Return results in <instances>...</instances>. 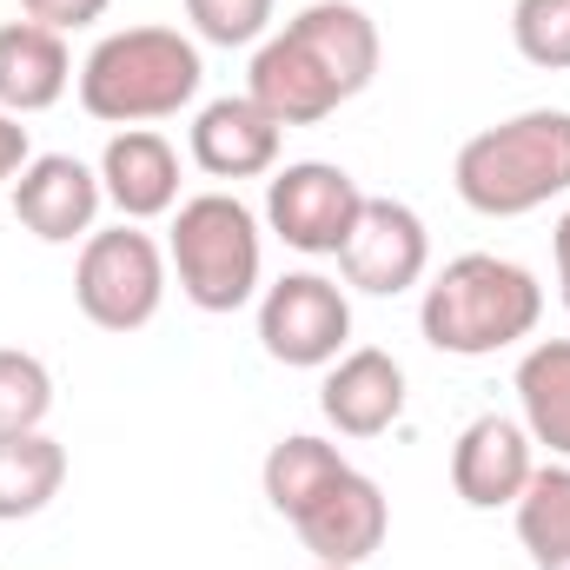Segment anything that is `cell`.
Masks as SVG:
<instances>
[{"label": "cell", "mask_w": 570, "mask_h": 570, "mask_svg": "<svg viewBox=\"0 0 570 570\" xmlns=\"http://www.w3.org/2000/svg\"><path fill=\"white\" fill-rule=\"evenodd\" d=\"M379 20L358 0H312L253 47L246 94L279 127H318L379 80Z\"/></svg>", "instance_id": "obj_1"}, {"label": "cell", "mask_w": 570, "mask_h": 570, "mask_svg": "<svg viewBox=\"0 0 570 570\" xmlns=\"http://www.w3.org/2000/svg\"><path fill=\"white\" fill-rule=\"evenodd\" d=\"M544 318V285L531 266L498 253H458L444 273H431L419 298V332L444 358H498L524 345Z\"/></svg>", "instance_id": "obj_2"}, {"label": "cell", "mask_w": 570, "mask_h": 570, "mask_svg": "<svg viewBox=\"0 0 570 570\" xmlns=\"http://www.w3.org/2000/svg\"><path fill=\"white\" fill-rule=\"evenodd\" d=\"M73 80H80V107L100 127H153L199 100L206 60H199V40L179 27H120L94 40Z\"/></svg>", "instance_id": "obj_3"}, {"label": "cell", "mask_w": 570, "mask_h": 570, "mask_svg": "<svg viewBox=\"0 0 570 570\" xmlns=\"http://www.w3.org/2000/svg\"><path fill=\"white\" fill-rule=\"evenodd\" d=\"M451 186L484 219H524L551 199H570V114L531 107L458 146Z\"/></svg>", "instance_id": "obj_4"}, {"label": "cell", "mask_w": 570, "mask_h": 570, "mask_svg": "<svg viewBox=\"0 0 570 570\" xmlns=\"http://www.w3.org/2000/svg\"><path fill=\"white\" fill-rule=\"evenodd\" d=\"M166 266L179 273L186 305L199 312H239L266 292V233L259 213L239 193H193L173 206Z\"/></svg>", "instance_id": "obj_5"}, {"label": "cell", "mask_w": 570, "mask_h": 570, "mask_svg": "<svg viewBox=\"0 0 570 570\" xmlns=\"http://www.w3.org/2000/svg\"><path fill=\"white\" fill-rule=\"evenodd\" d=\"M166 246L140 233L134 219L107 226V233H87L80 239V259H73V305L100 325V332H146L166 305Z\"/></svg>", "instance_id": "obj_6"}, {"label": "cell", "mask_w": 570, "mask_h": 570, "mask_svg": "<svg viewBox=\"0 0 570 570\" xmlns=\"http://www.w3.org/2000/svg\"><path fill=\"white\" fill-rule=\"evenodd\" d=\"M365 213V186L332 159H292L266 179V226L305 259H338Z\"/></svg>", "instance_id": "obj_7"}, {"label": "cell", "mask_w": 570, "mask_h": 570, "mask_svg": "<svg viewBox=\"0 0 570 570\" xmlns=\"http://www.w3.org/2000/svg\"><path fill=\"white\" fill-rule=\"evenodd\" d=\"M352 338V298L325 273H285L259 292V345L273 365L292 372H325Z\"/></svg>", "instance_id": "obj_8"}, {"label": "cell", "mask_w": 570, "mask_h": 570, "mask_svg": "<svg viewBox=\"0 0 570 570\" xmlns=\"http://www.w3.org/2000/svg\"><path fill=\"white\" fill-rule=\"evenodd\" d=\"M338 266H345V285L365 292V298H399V292L425 285L431 233H425V219H419V206H405V199H372V193H365V213H358V226H352Z\"/></svg>", "instance_id": "obj_9"}, {"label": "cell", "mask_w": 570, "mask_h": 570, "mask_svg": "<svg viewBox=\"0 0 570 570\" xmlns=\"http://www.w3.org/2000/svg\"><path fill=\"white\" fill-rule=\"evenodd\" d=\"M292 531H298V544L312 551V564L358 570V564H372V558L385 551L392 504H385L379 478H365V471L352 464L338 484H325V491H318V498L292 518Z\"/></svg>", "instance_id": "obj_10"}, {"label": "cell", "mask_w": 570, "mask_h": 570, "mask_svg": "<svg viewBox=\"0 0 570 570\" xmlns=\"http://www.w3.org/2000/svg\"><path fill=\"white\" fill-rule=\"evenodd\" d=\"M107 193H100V166L73 159V153H33L13 179V219L47 239V246H73L94 233Z\"/></svg>", "instance_id": "obj_11"}, {"label": "cell", "mask_w": 570, "mask_h": 570, "mask_svg": "<svg viewBox=\"0 0 570 570\" xmlns=\"http://www.w3.org/2000/svg\"><path fill=\"white\" fill-rule=\"evenodd\" d=\"M538 471V444L524 419H504V412H484L458 431L451 444V491L471 504V511H511L524 498Z\"/></svg>", "instance_id": "obj_12"}, {"label": "cell", "mask_w": 570, "mask_h": 570, "mask_svg": "<svg viewBox=\"0 0 570 570\" xmlns=\"http://www.w3.org/2000/svg\"><path fill=\"white\" fill-rule=\"evenodd\" d=\"M318 412L338 438H385L405 419V365L379 345H352L325 365Z\"/></svg>", "instance_id": "obj_13"}, {"label": "cell", "mask_w": 570, "mask_h": 570, "mask_svg": "<svg viewBox=\"0 0 570 570\" xmlns=\"http://www.w3.org/2000/svg\"><path fill=\"white\" fill-rule=\"evenodd\" d=\"M279 146H285V127L253 94H226V100H206L193 114V166L206 179H259V173H279Z\"/></svg>", "instance_id": "obj_14"}, {"label": "cell", "mask_w": 570, "mask_h": 570, "mask_svg": "<svg viewBox=\"0 0 570 570\" xmlns=\"http://www.w3.org/2000/svg\"><path fill=\"white\" fill-rule=\"evenodd\" d=\"M100 193L120 219H166L179 206V153L153 127H120L100 153Z\"/></svg>", "instance_id": "obj_15"}, {"label": "cell", "mask_w": 570, "mask_h": 570, "mask_svg": "<svg viewBox=\"0 0 570 570\" xmlns=\"http://www.w3.org/2000/svg\"><path fill=\"white\" fill-rule=\"evenodd\" d=\"M67 87H73L67 33H53L40 20H7L0 27V114H13V120L47 114L67 100Z\"/></svg>", "instance_id": "obj_16"}, {"label": "cell", "mask_w": 570, "mask_h": 570, "mask_svg": "<svg viewBox=\"0 0 570 570\" xmlns=\"http://www.w3.org/2000/svg\"><path fill=\"white\" fill-rule=\"evenodd\" d=\"M518 412L531 444H544L551 458L570 464V338H538L518 358Z\"/></svg>", "instance_id": "obj_17"}, {"label": "cell", "mask_w": 570, "mask_h": 570, "mask_svg": "<svg viewBox=\"0 0 570 570\" xmlns=\"http://www.w3.org/2000/svg\"><path fill=\"white\" fill-rule=\"evenodd\" d=\"M352 471V458L332 444V438H312V431H292L279 438L273 451H266V464H259V484H266V504L279 511L285 524L325 491V484H338Z\"/></svg>", "instance_id": "obj_18"}, {"label": "cell", "mask_w": 570, "mask_h": 570, "mask_svg": "<svg viewBox=\"0 0 570 570\" xmlns=\"http://www.w3.org/2000/svg\"><path fill=\"white\" fill-rule=\"evenodd\" d=\"M67 484V444L47 431H20L0 438V524L40 518Z\"/></svg>", "instance_id": "obj_19"}, {"label": "cell", "mask_w": 570, "mask_h": 570, "mask_svg": "<svg viewBox=\"0 0 570 570\" xmlns=\"http://www.w3.org/2000/svg\"><path fill=\"white\" fill-rule=\"evenodd\" d=\"M511 518H518V544H524L531 570H570V464L564 458L531 471V484L511 504Z\"/></svg>", "instance_id": "obj_20"}, {"label": "cell", "mask_w": 570, "mask_h": 570, "mask_svg": "<svg viewBox=\"0 0 570 570\" xmlns=\"http://www.w3.org/2000/svg\"><path fill=\"white\" fill-rule=\"evenodd\" d=\"M53 412V372L20 352V345H0V438H20V431H40Z\"/></svg>", "instance_id": "obj_21"}, {"label": "cell", "mask_w": 570, "mask_h": 570, "mask_svg": "<svg viewBox=\"0 0 570 570\" xmlns=\"http://www.w3.org/2000/svg\"><path fill=\"white\" fill-rule=\"evenodd\" d=\"M511 40L531 67L570 73V0H518L511 7Z\"/></svg>", "instance_id": "obj_22"}, {"label": "cell", "mask_w": 570, "mask_h": 570, "mask_svg": "<svg viewBox=\"0 0 570 570\" xmlns=\"http://www.w3.org/2000/svg\"><path fill=\"white\" fill-rule=\"evenodd\" d=\"M273 13H279V0H186L193 40H206V47H259L273 33Z\"/></svg>", "instance_id": "obj_23"}, {"label": "cell", "mask_w": 570, "mask_h": 570, "mask_svg": "<svg viewBox=\"0 0 570 570\" xmlns=\"http://www.w3.org/2000/svg\"><path fill=\"white\" fill-rule=\"evenodd\" d=\"M107 7H114V0H20V13H27V20H40V27H53V33L94 27Z\"/></svg>", "instance_id": "obj_24"}, {"label": "cell", "mask_w": 570, "mask_h": 570, "mask_svg": "<svg viewBox=\"0 0 570 570\" xmlns=\"http://www.w3.org/2000/svg\"><path fill=\"white\" fill-rule=\"evenodd\" d=\"M33 159V140H27V127L13 120V114H0V186L7 179H20V166Z\"/></svg>", "instance_id": "obj_25"}, {"label": "cell", "mask_w": 570, "mask_h": 570, "mask_svg": "<svg viewBox=\"0 0 570 570\" xmlns=\"http://www.w3.org/2000/svg\"><path fill=\"white\" fill-rule=\"evenodd\" d=\"M551 253H558V292H564V312H570V206L551 226Z\"/></svg>", "instance_id": "obj_26"}, {"label": "cell", "mask_w": 570, "mask_h": 570, "mask_svg": "<svg viewBox=\"0 0 570 570\" xmlns=\"http://www.w3.org/2000/svg\"><path fill=\"white\" fill-rule=\"evenodd\" d=\"M312 570H332V564H312Z\"/></svg>", "instance_id": "obj_27"}]
</instances>
